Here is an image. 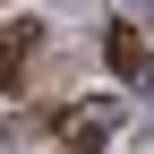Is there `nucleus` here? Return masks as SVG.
Wrapping results in <instances>:
<instances>
[{"label":"nucleus","mask_w":154,"mask_h":154,"mask_svg":"<svg viewBox=\"0 0 154 154\" xmlns=\"http://www.w3.org/2000/svg\"><path fill=\"white\" fill-rule=\"evenodd\" d=\"M103 51H111V69H120V77H137V86H154V51L137 43V26H128V17H120V26L103 34Z\"/></svg>","instance_id":"f257e3e1"},{"label":"nucleus","mask_w":154,"mask_h":154,"mask_svg":"<svg viewBox=\"0 0 154 154\" xmlns=\"http://www.w3.org/2000/svg\"><path fill=\"white\" fill-rule=\"evenodd\" d=\"M128 9H137V17H146V9H154V0H128Z\"/></svg>","instance_id":"f03ea898"}]
</instances>
